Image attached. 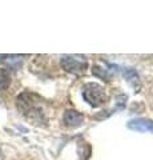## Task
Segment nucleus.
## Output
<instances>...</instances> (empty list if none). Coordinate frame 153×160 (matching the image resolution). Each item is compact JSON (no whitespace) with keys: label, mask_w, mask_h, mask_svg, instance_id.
Listing matches in <instances>:
<instances>
[{"label":"nucleus","mask_w":153,"mask_h":160,"mask_svg":"<svg viewBox=\"0 0 153 160\" xmlns=\"http://www.w3.org/2000/svg\"><path fill=\"white\" fill-rule=\"evenodd\" d=\"M83 96L85 99V102L88 104H91L92 107H98L107 102L105 89L101 86H98V84H95V83L87 84V86L84 87Z\"/></svg>","instance_id":"obj_1"},{"label":"nucleus","mask_w":153,"mask_h":160,"mask_svg":"<svg viewBox=\"0 0 153 160\" xmlns=\"http://www.w3.org/2000/svg\"><path fill=\"white\" fill-rule=\"evenodd\" d=\"M61 64L67 71H71V72H79L85 68V66H81V62H79L75 58H64Z\"/></svg>","instance_id":"obj_2"},{"label":"nucleus","mask_w":153,"mask_h":160,"mask_svg":"<svg viewBox=\"0 0 153 160\" xmlns=\"http://www.w3.org/2000/svg\"><path fill=\"white\" fill-rule=\"evenodd\" d=\"M64 120L68 124H80L83 122V116L76 111H67L65 116H64Z\"/></svg>","instance_id":"obj_3"},{"label":"nucleus","mask_w":153,"mask_h":160,"mask_svg":"<svg viewBox=\"0 0 153 160\" xmlns=\"http://www.w3.org/2000/svg\"><path fill=\"white\" fill-rule=\"evenodd\" d=\"M9 83H11V78H9V73L6 69L0 68V89H6Z\"/></svg>","instance_id":"obj_4"},{"label":"nucleus","mask_w":153,"mask_h":160,"mask_svg":"<svg viewBox=\"0 0 153 160\" xmlns=\"http://www.w3.org/2000/svg\"><path fill=\"white\" fill-rule=\"evenodd\" d=\"M0 159H2V151H0Z\"/></svg>","instance_id":"obj_5"}]
</instances>
